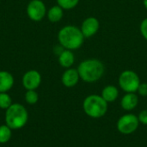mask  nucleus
Returning a JSON list of instances; mask_svg holds the SVG:
<instances>
[{
  "label": "nucleus",
  "mask_w": 147,
  "mask_h": 147,
  "mask_svg": "<svg viewBox=\"0 0 147 147\" xmlns=\"http://www.w3.org/2000/svg\"><path fill=\"white\" fill-rule=\"evenodd\" d=\"M137 92L141 96H147V83H140Z\"/></svg>",
  "instance_id": "obj_22"
},
{
  "label": "nucleus",
  "mask_w": 147,
  "mask_h": 147,
  "mask_svg": "<svg viewBox=\"0 0 147 147\" xmlns=\"http://www.w3.org/2000/svg\"><path fill=\"white\" fill-rule=\"evenodd\" d=\"M38 100H39V95L35 91V90H27V92L25 93V101L27 103L30 105H34L38 102Z\"/></svg>",
  "instance_id": "obj_18"
},
{
  "label": "nucleus",
  "mask_w": 147,
  "mask_h": 147,
  "mask_svg": "<svg viewBox=\"0 0 147 147\" xmlns=\"http://www.w3.org/2000/svg\"><path fill=\"white\" fill-rule=\"evenodd\" d=\"M47 14V8L41 0H31L27 6V15L34 22L41 21Z\"/></svg>",
  "instance_id": "obj_7"
},
{
  "label": "nucleus",
  "mask_w": 147,
  "mask_h": 147,
  "mask_svg": "<svg viewBox=\"0 0 147 147\" xmlns=\"http://www.w3.org/2000/svg\"><path fill=\"white\" fill-rule=\"evenodd\" d=\"M140 121L138 116L133 114H127L119 118L116 127L117 130L124 135H128L134 134L139 127Z\"/></svg>",
  "instance_id": "obj_6"
},
{
  "label": "nucleus",
  "mask_w": 147,
  "mask_h": 147,
  "mask_svg": "<svg viewBox=\"0 0 147 147\" xmlns=\"http://www.w3.org/2000/svg\"><path fill=\"white\" fill-rule=\"evenodd\" d=\"M41 83L40 73L36 70L28 71L22 77V85L27 90H36Z\"/></svg>",
  "instance_id": "obj_8"
},
{
  "label": "nucleus",
  "mask_w": 147,
  "mask_h": 147,
  "mask_svg": "<svg viewBox=\"0 0 147 147\" xmlns=\"http://www.w3.org/2000/svg\"><path fill=\"white\" fill-rule=\"evenodd\" d=\"M79 79H80V77H79L78 70L73 69V68L66 69L61 77V82L63 85L67 88H72L76 86Z\"/></svg>",
  "instance_id": "obj_10"
},
{
  "label": "nucleus",
  "mask_w": 147,
  "mask_h": 147,
  "mask_svg": "<svg viewBox=\"0 0 147 147\" xmlns=\"http://www.w3.org/2000/svg\"><path fill=\"white\" fill-rule=\"evenodd\" d=\"M83 109L84 113L94 119L104 116L108 111V102L99 95H90L83 102Z\"/></svg>",
  "instance_id": "obj_4"
},
{
  "label": "nucleus",
  "mask_w": 147,
  "mask_h": 147,
  "mask_svg": "<svg viewBox=\"0 0 147 147\" xmlns=\"http://www.w3.org/2000/svg\"><path fill=\"white\" fill-rule=\"evenodd\" d=\"M12 104V99L7 92L0 93V109L6 110Z\"/></svg>",
  "instance_id": "obj_17"
},
{
  "label": "nucleus",
  "mask_w": 147,
  "mask_h": 147,
  "mask_svg": "<svg viewBox=\"0 0 147 147\" xmlns=\"http://www.w3.org/2000/svg\"><path fill=\"white\" fill-rule=\"evenodd\" d=\"M118 83L121 89L126 93H135L140 84V78L135 71L126 70L120 74Z\"/></svg>",
  "instance_id": "obj_5"
},
{
  "label": "nucleus",
  "mask_w": 147,
  "mask_h": 147,
  "mask_svg": "<svg viewBox=\"0 0 147 147\" xmlns=\"http://www.w3.org/2000/svg\"><path fill=\"white\" fill-rule=\"evenodd\" d=\"M63 9L59 5H54L51 7L47 11V18L51 22H59L64 15Z\"/></svg>",
  "instance_id": "obj_15"
},
{
  "label": "nucleus",
  "mask_w": 147,
  "mask_h": 147,
  "mask_svg": "<svg viewBox=\"0 0 147 147\" xmlns=\"http://www.w3.org/2000/svg\"><path fill=\"white\" fill-rule=\"evenodd\" d=\"M140 30L142 36L147 40V17L141 22L140 26Z\"/></svg>",
  "instance_id": "obj_20"
},
{
  "label": "nucleus",
  "mask_w": 147,
  "mask_h": 147,
  "mask_svg": "<svg viewBox=\"0 0 147 147\" xmlns=\"http://www.w3.org/2000/svg\"><path fill=\"white\" fill-rule=\"evenodd\" d=\"M14 85L12 74L6 71H0V93L8 92Z\"/></svg>",
  "instance_id": "obj_12"
},
{
  "label": "nucleus",
  "mask_w": 147,
  "mask_h": 147,
  "mask_svg": "<svg viewBox=\"0 0 147 147\" xmlns=\"http://www.w3.org/2000/svg\"><path fill=\"white\" fill-rule=\"evenodd\" d=\"M99 28H100V23L98 19L94 16H90L84 20L80 29L84 38H90L98 32Z\"/></svg>",
  "instance_id": "obj_9"
},
{
  "label": "nucleus",
  "mask_w": 147,
  "mask_h": 147,
  "mask_svg": "<svg viewBox=\"0 0 147 147\" xmlns=\"http://www.w3.org/2000/svg\"><path fill=\"white\" fill-rule=\"evenodd\" d=\"M139 103V97L135 93H126L121 101V108L126 111L134 109Z\"/></svg>",
  "instance_id": "obj_11"
},
{
  "label": "nucleus",
  "mask_w": 147,
  "mask_h": 147,
  "mask_svg": "<svg viewBox=\"0 0 147 147\" xmlns=\"http://www.w3.org/2000/svg\"><path fill=\"white\" fill-rule=\"evenodd\" d=\"M77 70L80 79L86 83H95L102 78L105 72V66L97 59H88L83 60Z\"/></svg>",
  "instance_id": "obj_1"
},
{
  "label": "nucleus",
  "mask_w": 147,
  "mask_h": 147,
  "mask_svg": "<svg viewBox=\"0 0 147 147\" xmlns=\"http://www.w3.org/2000/svg\"><path fill=\"white\" fill-rule=\"evenodd\" d=\"M75 62V56L71 50L65 49L59 55V63L64 68H71Z\"/></svg>",
  "instance_id": "obj_13"
},
{
  "label": "nucleus",
  "mask_w": 147,
  "mask_h": 147,
  "mask_svg": "<svg viewBox=\"0 0 147 147\" xmlns=\"http://www.w3.org/2000/svg\"><path fill=\"white\" fill-rule=\"evenodd\" d=\"M58 40L59 45L65 49L73 51L81 47L84 40V36L81 29L77 26L67 25L59 31Z\"/></svg>",
  "instance_id": "obj_2"
},
{
  "label": "nucleus",
  "mask_w": 147,
  "mask_h": 147,
  "mask_svg": "<svg viewBox=\"0 0 147 147\" xmlns=\"http://www.w3.org/2000/svg\"><path fill=\"white\" fill-rule=\"evenodd\" d=\"M101 96L108 103L114 102L119 96V90L115 85H107L103 88Z\"/></svg>",
  "instance_id": "obj_14"
},
{
  "label": "nucleus",
  "mask_w": 147,
  "mask_h": 147,
  "mask_svg": "<svg viewBox=\"0 0 147 147\" xmlns=\"http://www.w3.org/2000/svg\"><path fill=\"white\" fill-rule=\"evenodd\" d=\"M12 136V129L6 124L0 126V144H6Z\"/></svg>",
  "instance_id": "obj_16"
},
{
  "label": "nucleus",
  "mask_w": 147,
  "mask_h": 147,
  "mask_svg": "<svg viewBox=\"0 0 147 147\" xmlns=\"http://www.w3.org/2000/svg\"><path fill=\"white\" fill-rule=\"evenodd\" d=\"M143 4H144L145 8L147 9V0H143Z\"/></svg>",
  "instance_id": "obj_23"
},
{
  "label": "nucleus",
  "mask_w": 147,
  "mask_h": 147,
  "mask_svg": "<svg viewBox=\"0 0 147 147\" xmlns=\"http://www.w3.org/2000/svg\"><path fill=\"white\" fill-rule=\"evenodd\" d=\"M58 5L63 9H72L79 3V0H57Z\"/></svg>",
  "instance_id": "obj_19"
},
{
  "label": "nucleus",
  "mask_w": 147,
  "mask_h": 147,
  "mask_svg": "<svg viewBox=\"0 0 147 147\" xmlns=\"http://www.w3.org/2000/svg\"><path fill=\"white\" fill-rule=\"evenodd\" d=\"M138 119L140 123L143 124V125H147V109L142 110L139 115H138Z\"/></svg>",
  "instance_id": "obj_21"
},
{
  "label": "nucleus",
  "mask_w": 147,
  "mask_h": 147,
  "mask_svg": "<svg viewBox=\"0 0 147 147\" xmlns=\"http://www.w3.org/2000/svg\"><path fill=\"white\" fill-rule=\"evenodd\" d=\"M28 113L27 109L20 103H12L6 109L5 124L12 130L22 128L28 122Z\"/></svg>",
  "instance_id": "obj_3"
}]
</instances>
